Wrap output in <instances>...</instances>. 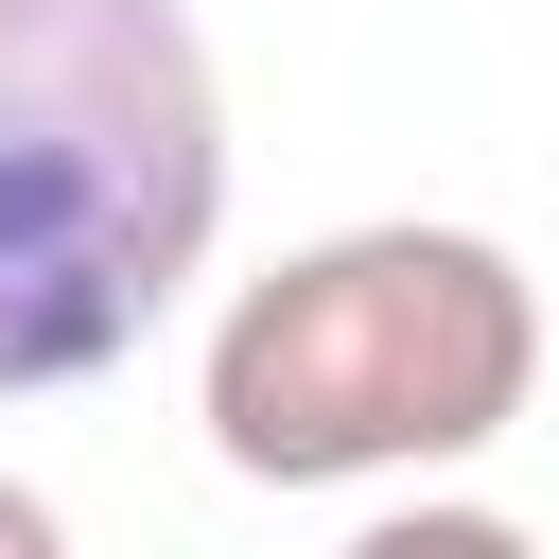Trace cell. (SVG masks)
I'll use <instances>...</instances> for the list:
<instances>
[{"label":"cell","mask_w":559,"mask_h":559,"mask_svg":"<svg viewBox=\"0 0 559 559\" xmlns=\"http://www.w3.org/2000/svg\"><path fill=\"white\" fill-rule=\"evenodd\" d=\"M227 227L192 0H0V402L105 384Z\"/></svg>","instance_id":"1"},{"label":"cell","mask_w":559,"mask_h":559,"mask_svg":"<svg viewBox=\"0 0 559 559\" xmlns=\"http://www.w3.org/2000/svg\"><path fill=\"white\" fill-rule=\"evenodd\" d=\"M0 559H52V489H17V472H0Z\"/></svg>","instance_id":"3"},{"label":"cell","mask_w":559,"mask_h":559,"mask_svg":"<svg viewBox=\"0 0 559 559\" xmlns=\"http://www.w3.org/2000/svg\"><path fill=\"white\" fill-rule=\"evenodd\" d=\"M542 384V280L489 227H332L280 280L210 314L192 419L245 489H367V472H454L524 419Z\"/></svg>","instance_id":"2"}]
</instances>
